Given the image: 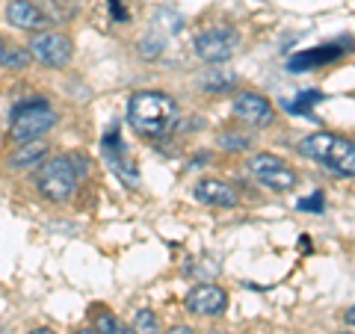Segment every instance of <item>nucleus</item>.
<instances>
[{
	"label": "nucleus",
	"mask_w": 355,
	"mask_h": 334,
	"mask_svg": "<svg viewBox=\"0 0 355 334\" xmlns=\"http://www.w3.org/2000/svg\"><path fill=\"white\" fill-rule=\"evenodd\" d=\"M181 118V109L172 95L160 92V89H142L133 92L128 101V121L130 128L146 139H163L169 137L172 128Z\"/></svg>",
	"instance_id": "obj_1"
},
{
	"label": "nucleus",
	"mask_w": 355,
	"mask_h": 334,
	"mask_svg": "<svg viewBox=\"0 0 355 334\" xmlns=\"http://www.w3.org/2000/svg\"><path fill=\"white\" fill-rule=\"evenodd\" d=\"M299 154L323 163L329 172L340 177H355V142L347 137H338V133L329 130L311 133V137L299 142Z\"/></svg>",
	"instance_id": "obj_2"
},
{
	"label": "nucleus",
	"mask_w": 355,
	"mask_h": 334,
	"mask_svg": "<svg viewBox=\"0 0 355 334\" xmlns=\"http://www.w3.org/2000/svg\"><path fill=\"white\" fill-rule=\"evenodd\" d=\"M77 184H80V175L74 169L71 154L51 157L36 169V189L44 202H51V204L71 202V195L77 193Z\"/></svg>",
	"instance_id": "obj_3"
},
{
	"label": "nucleus",
	"mask_w": 355,
	"mask_h": 334,
	"mask_svg": "<svg viewBox=\"0 0 355 334\" xmlns=\"http://www.w3.org/2000/svg\"><path fill=\"white\" fill-rule=\"evenodd\" d=\"M57 109H53L48 101H24L12 109V125H9V139L21 146V142H33L42 139L44 133H51L57 128Z\"/></svg>",
	"instance_id": "obj_4"
},
{
	"label": "nucleus",
	"mask_w": 355,
	"mask_h": 334,
	"mask_svg": "<svg viewBox=\"0 0 355 334\" xmlns=\"http://www.w3.org/2000/svg\"><path fill=\"white\" fill-rule=\"evenodd\" d=\"M27 51L33 60L48 65V69H65L74 57V42L60 30H39L33 33Z\"/></svg>",
	"instance_id": "obj_5"
},
{
	"label": "nucleus",
	"mask_w": 355,
	"mask_h": 334,
	"mask_svg": "<svg viewBox=\"0 0 355 334\" xmlns=\"http://www.w3.org/2000/svg\"><path fill=\"white\" fill-rule=\"evenodd\" d=\"M249 172L258 177L263 189H272V193H291L299 184L296 169H291L287 160L275 157V154H254L249 160Z\"/></svg>",
	"instance_id": "obj_6"
},
{
	"label": "nucleus",
	"mask_w": 355,
	"mask_h": 334,
	"mask_svg": "<svg viewBox=\"0 0 355 334\" xmlns=\"http://www.w3.org/2000/svg\"><path fill=\"white\" fill-rule=\"evenodd\" d=\"M240 44L237 30L231 27H214V30H205L196 36V57L207 62V65H222L234 57Z\"/></svg>",
	"instance_id": "obj_7"
},
{
	"label": "nucleus",
	"mask_w": 355,
	"mask_h": 334,
	"mask_svg": "<svg viewBox=\"0 0 355 334\" xmlns=\"http://www.w3.org/2000/svg\"><path fill=\"white\" fill-rule=\"evenodd\" d=\"M231 113H234L237 121H243L249 128H270L275 121L272 104L258 92H240L234 98V104H231Z\"/></svg>",
	"instance_id": "obj_8"
},
{
	"label": "nucleus",
	"mask_w": 355,
	"mask_h": 334,
	"mask_svg": "<svg viewBox=\"0 0 355 334\" xmlns=\"http://www.w3.org/2000/svg\"><path fill=\"white\" fill-rule=\"evenodd\" d=\"M184 308L196 317H222L228 310V293L219 284H196L187 293Z\"/></svg>",
	"instance_id": "obj_9"
},
{
	"label": "nucleus",
	"mask_w": 355,
	"mask_h": 334,
	"mask_svg": "<svg viewBox=\"0 0 355 334\" xmlns=\"http://www.w3.org/2000/svg\"><path fill=\"white\" fill-rule=\"evenodd\" d=\"M347 51H349V39L343 42V44L338 42V44H320V48H308V51H299L296 57H291L287 69H291L293 74H299V71H314L317 65L335 62V60L343 57Z\"/></svg>",
	"instance_id": "obj_10"
},
{
	"label": "nucleus",
	"mask_w": 355,
	"mask_h": 334,
	"mask_svg": "<svg viewBox=\"0 0 355 334\" xmlns=\"http://www.w3.org/2000/svg\"><path fill=\"white\" fill-rule=\"evenodd\" d=\"M6 21L18 30H27V33H39V30H44V24H51V18L44 15V9L36 6L33 0H9Z\"/></svg>",
	"instance_id": "obj_11"
},
{
	"label": "nucleus",
	"mask_w": 355,
	"mask_h": 334,
	"mask_svg": "<svg viewBox=\"0 0 355 334\" xmlns=\"http://www.w3.org/2000/svg\"><path fill=\"white\" fill-rule=\"evenodd\" d=\"M193 195H196V202H202L207 207H222V210L237 207V202H240L234 186L225 184V181H216V177H205V181H198L196 189H193Z\"/></svg>",
	"instance_id": "obj_12"
},
{
	"label": "nucleus",
	"mask_w": 355,
	"mask_h": 334,
	"mask_svg": "<svg viewBox=\"0 0 355 334\" xmlns=\"http://www.w3.org/2000/svg\"><path fill=\"white\" fill-rule=\"evenodd\" d=\"M51 154V146L44 139H33V142H21V146H15V151L9 154L6 166L15 172H24V169H39V166L48 160Z\"/></svg>",
	"instance_id": "obj_13"
},
{
	"label": "nucleus",
	"mask_w": 355,
	"mask_h": 334,
	"mask_svg": "<svg viewBox=\"0 0 355 334\" xmlns=\"http://www.w3.org/2000/svg\"><path fill=\"white\" fill-rule=\"evenodd\" d=\"M101 148H104L107 163L113 166V169H116L121 177H125V181H133V184H137V169H133V163L125 157V146H121V137H119V130H116V128L110 130V133H104Z\"/></svg>",
	"instance_id": "obj_14"
},
{
	"label": "nucleus",
	"mask_w": 355,
	"mask_h": 334,
	"mask_svg": "<svg viewBox=\"0 0 355 334\" xmlns=\"http://www.w3.org/2000/svg\"><path fill=\"white\" fill-rule=\"evenodd\" d=\"M30 62H33V57H30L27 48H21V44H15V42H9L6 36H0V69H6V71H24Z\"/></svg>",
	"instance_id": "obj_15"
},
{
	"label": "nucleus",
	"mask_w": 355,
	"mask_h": 334,
	"mask_svg": "<svg viewBox=\"0 0 355 334\" xmlns=\"http://www.w3.org/2000/svg\"><path fill=\"white\" fill-rule=\"evenodd\" d=\"M92 328L98 334H133V328L128 326V322H121L113 310L104 308V305H95V310H92Z\"/></svg>",
	"instance_id": "obj_16"
},
{
	"label": "nucleus",
	"mask_w": 355,
	"mask_h": 334,
	"mask_svg": "<svg viewBox=\"0 0 355 334\" xmlns=\"http://www.w3.org/2000/svg\"><path fill=\"white\" fill-rule=\"evenodd\" d=\"M198 86L210 95H225L237 86V74L234 71H225V69H214V71H205V77L198 80Z\"/></svg>",
	"instance_id": "obj_17"
},
{
	"label": "nucleus",
	"mask_w": 355,
	"mask_h": 334,
	"mask_svg": "<svg viewBox=\"0 0 355 334\" xmlns=\"http://www.w3.org/2000/svg\"><path fill=\"white\" fill-rule=\"evenodd\" d=\"M133 334H163L160 319L151 308H139L137 314H133Z\"/></svg>",
	"instance_id": "obj_18"
},
{
	"label": "nucleus",
	"mask_w": 355,
	"mask_h": 334,
	"mask_svg": "<svg viewBox=\"0 0 355 334\" xmlns=\"http://www.w3.org/2000/svg\"><path fill=\"white\" fill-rule=\"evenodd\" d=\"M323 98H326L323 92H317V89H311V92L296 95V101L287 104V109H291V113H299V116H308V113H311V107L320 104V101H323Z\"/></svg>",
	"instance_id": "obj_19"
},
{
	"label": "nucleus",
	"mask_w": 355,
	"mask_h": 334,
	"mask_svg": "<svg viewBox=\"0 0 355 334\" xmlns=\"http://www.w3.org/2000/svg\"><path fill=\"white\" fill-rule=\"evenodd\" d=\"M219 146L225 148V151H231V154H240V151H249V137L246 133H237V130H225L219 137Z\"/></svg>",
	"instance_id": "obj_20"
},
{
	"label": "nucleus",
	"mask_w": 355,
	"mask_h": 334,
	"mask_svg": "<svg viewBox=\"0 0 355 334\" xmlns=\"http://www.w3.org/2000/svg\"><path fill=\"white\" fill-rule=\"evenodd\" d=\"M163 53V39L160 36H146L139 42V57L142 60H157Z\"/></svg>",
	"instance_id": "obj_21"
},
{
	"label": "nucleus",
	"mask_w": 355,
	"mask_h": 334,
	"mask_svg": "<svg viewBox=\"0 0 355 334\" xmlns=\"http://www.w3.org/2000/svg\"><path fill=\"white\" fill-rule=\"evenodd\" d=\"M323 195H320V193H314V195H311V198H302V202H299L296 207L299 210H305V213H320V210H323Z\"/></svg>",
	"instance_id": "obj_22"
},
{
	"label": "nucleus",
	"mask_w": 355,
	"mask_h": 334,
	"mask_svg": "<svg viewBox=\"0 0 355 334\" xmlns=\"http://www.w3.org/2000/svg\"><path fill=\"white\" fill-rule=\"evenodd\" d=\"M166 334H196L190 326H172L169 331H166Z\"/></svg>",
	"instance_id": "obj_23"
},
{
	"label": "nucleus",
	"mask_w": 355,
	"mask_h": 334,
	"mask_svg": "<svg viewBox=\"0 0 355 334\" xmlns=\"http://www.w3.org/2000/svg\"><path fill=\"white\" fill-rule=\"evenodd\" d=\"M343 317H347V322L355 328V305H352V308H347V314H343Z\"/></svg>",
	"instance_id": "obj_24"
},
{
	"label": "nucleus",
	"mask_w": 355,
	"mask_h": 334,
	"mask_svg": "<svg viewBox=\"0 0 355 334\" xmlns=\"http://www.w3.org/2000/svg\"><path fill=\"white\" fill-rule=\"evenodd\" d=\"M27 334H57L53 328H44V326H39V328H33V331H27Z\"/></svg>",
	"instance_id": "obj_25"
},
{
	"label": "nucleus",
	"mask_w": 355,
	"mask_h": 334,
	"mask_svg": "<svg viewBox=\"0 0 355 334\" xmlns=\"http://www.w3.org/2000/svg\"><path fill=\"white\" fill-rule=\"evenodd\" d=\"M74 334H98V331H95V328H77Z\"/></svg>",
	"instance_id": "obj_26"
},
{
	"label": "nucleus",
	"mask_w": 355,
	"mask_h": 334,
	"mask_svg": "<svg viewBox=\"0 0 355 334\" xmlns=\"http://www.w3.org/2000/svg\"><path fill=\"white\" fill-rule=\"evenodd\" d=\"M338 334H352V331H338Z\"/></svg>",
	"instance_id": "obj_27"
}]
</instances>
